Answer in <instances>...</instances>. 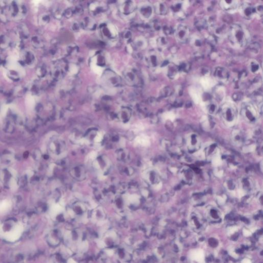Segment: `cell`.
<instances>
[{"label":"cell","instance_id":"cell-5","mask_svg":"<svg viewBox=\"0 0 263 263\" xmlns=\"http://www.w3.org/2000/svg\"><path fill=\"white\" fill-rule=\"evenodd\" d=\"M170 10L173 16L176 19L181 20L186 17L185 4L183 1H178L174 2L171 6Z\"/></svg>","mask_w":263,"mask_h":263},{"label":"cell","instance_id":"cell-27","mask_svg":"<svg viewBox=\"0 0 263 263\" xmlns=\"http://www.w3.org/2000/svg\"><path fill=\"white\" fill-rule=\"evenodd\" d=\"M108 28L109 29L110 31L111 32V34H112L113 36H116V35H117V29H116V27L113 24H109L108 25Z\"/></svg>","mask_w":263,"mask_h":263},{"label":"cell","instance_id":"cell-13","mask_svg":"<svg viewBox=\"0 0 263 263\" xmlns=\"http://www.w3.org/2000/svg\"><path fill=\"white\" fill-rule=\"evenodd\" d=\"M155 10L158 14L164 16L167 14L168 12V8L165 3L163 2H159L156 4Z\"/></svg>","mask_w":263,"mask_h":263},{"label":"cell","instance_id":"cell-8","mask_svg":"<svg viewBox=\"0 0 263 263\" xmlns=\"http://www.w3.org/2000/svg\"><path fill=\"white\" fill-rule=\"evenodd\" d=\"M221 9L227 13H233L236 11L240 6L239 2L235 0H223L220 2Z\"/></svg>","mask_w":263,"mask_h":263},{"label":"cell","instance_id":"cell-15","mask_svg":"<svg viewBox=\"0 0 263 263\" xmlns=\"http://www.w3.org/2000/svg\"><path fill=\"white\" fill-rule=\"evenodd\" d=\"M190 44L194 48H200L202 45V40L199 36L194 35L190 38Z\"/></svg>","mask_w":263,"mask_h":263},{"label":"cell","instance_id":"cell-4","mask_svg":"<svg viewBox=\"0 0 263 263\" xmlns=\"http://www.w3.org/2000/svg\"><path fill=\"white\" fill-rule=\"evenodd\" d=\"M190 33V28L184 24H179L177 25L174 30L175 37L180 43H185L187 42L189 39Z\"/></svg>","mask_w":263,"mask_h":263},{"label":"cell","instance_id":"cell-3","mask_svg":"<svg viewBox=\"0 0 263 263\" xmlns=\"http://www.w3.org/2000/svg\"><path fill=\"white\" fill-rule=\"evenodd\" d=\"M221 116L224 120L228 123H231L237 118V109L235 106L231 103H226L221 106Z\"/></svg>","mask_w":263,"mask_h":263},{"label":"cell","instance_id":"cell-21","mask_svg":"<svg viewBox=\"0 0 263 263\" xmlns=\"http://www.w3.org/2000/svg\"><path fill=\"white\" fill-rule=\"evenodd\" d=\"M198 140L197 136L193 134V135H192L191 137L189 139V143L190 145V146H194V149H195V148H196V145H198Z\"/></svg>","mask_w":263,"mask_h":263},{"label":"cell","instance_id":"cell-29","mask_svg":"<svg viewBox=\"0 0 263 263\" xmlns=\"http://www.w3.org/2000/svg\"><path fill=\"white\" fill-rule=\"evenodd\" d=\"M67 263H76V261H74L73 260H72V259H70V260L68 261H67Z\"/></svg>","mask_w":263,"mask_h":263},{"label":"cell","instance_id":"cell-12","mask_svg":"<svg viewBox=\"0 0 263 263\" xmlns=\"http://www.w3.org/2000/svg\"><path fill=\"white\" fill-rule=\"evenodd\" d=\"M218 105L214 100H210L207 105V110L210 114H215L218 111Z\"/></svg>","mask_w":263,"mask_h":263},{"label":"cell","instance_id":"cell-25","mask_svg":"<svg viewBox=\"0 0 263 263\" xmlns=\"http://www.w3.org/2000/svg\"><path fill=\"white\" fill-rule=\"evenodd\" d=\"M78 72V69L75 64H71L70 66V74L71 75H75Z\"/></svg>","mask_w":263,"mask_h":263},{"label":"cell","instance_id":"cell-1","mask_svg":"<svg viewBox=\"0 0 263 263\" xmlns=\"http://www.w3.org/2000/svg\"><path fill=\"white\" fill-rule=\"evenodd\" d=\"M229 42L233 46L242 48L250 42L251 35L245 26L240 23L234 24L228 31Z\"/></svg>","mask_w":263,"mask_h":263},{"label":"cell","instance_id":"cell-24","mask_svg":"<svg viewBox=\"0 0 263 263\" xmlns=\"http://www.w3.org/2000/svg\"><path fill=\"white\" fill-rule=\"evenodd\" d=\"M254 7V10L255 14H257L260 17H261L263 15V7L262 4H257Z\"/></svg>","mask_w":263,"mask_h":263},{"label":"cell","instance_id":"cell-20","mask_svg":"<svg viewBox=\"0 0 263 263\" xmlns=\"http://www.w3.org/2000/svg\"><path fill=\"white\" fill-rule=\"evenodd\" d=\"M173 91L172 89L169 86H167V87H164V89H162L161 91V96L163 97H168L172 95Z\"/></svg>","mask_w":263,"mask_h":263},{"label":"cell","instance_id":"cell-17","mask_svg":"<svg viewBox=\"0 0 263 263\" xmlns=\"http://www.w3.org/2000/svg\"><path fill=\"white\" fill-rule=\"evenodd\" d=\"M168 41L165 36H161L159 37L157 40L155 41V44L158 45L159 47L161 48H165L168 45Z\"/></svg>","mask_w":263,"mask_h":263},{"label":"cell","instance_id":"cell-7","mask_svg":"<svg viewBox=\"0 0 263 263\" xmlns=\"http://www.w3.org/2000/svg\"><path fill=\"white\" fill-rule=\"evenodd\" d=\"M239 10L241 16L246 20L251 19L255 14L254 7L248 2H244L240 5Z\"/></svg>","mask_w":263,"mask_h":263},{"label":"cell","instance_id":"cell-19","mask_svg":"<svg viewBox=\"0 0 263 263\" xmlns=\"http://www.w3.org/2000/svg\"><path fill=\"white\" fill-rule=\"evenodd\" d=\"M190 67H191V66H190V63L188 62H186V61H184V62H181L179 66H178L179 72L184 73H188L190 70Z\"/></svg>","mask_w":263,"mask_h":263},{"label":"cell","instance_id":"cell-16","mask_svg":"<svg viewBox=\"0 0 263 263\" xmlns=\"http://www.w3.org/2000/svg\"><path fill=\"white\" fill-rule=\"evenodd\" d=\"M96 62L97 58L95 57L94 58H93L92 59V62L90 63V67L95 73L99 75H101L102 73L103 69L102 67L97 66Z\"/></svg>","mask_w":263,"mask_h":263},{"label":"cell","instance_id":"cell-22","mask_svg":"<svg viewBox=\"0 0 263 263\" xmlns=\"http://www.w3.org/2000/svg\"><path fill=\"white\" fill-rule=\"evenodd\" d=\"M224 90H223L221 87H217L214 90V95L218 99H221L224 96Z\"/></svg>","mask_w":263,"mask_h":263},{"label":"cell","instance_id":"cell-26","mask_svg":"<svg viewBox=\"0 0 263 263\" xmlns=\"http://www.w3.org/2000/svg\"><path fill=\"white\" fill-rule=\"evenodd\" d=\"M174 30H173L171 27L170 26H165L164 29V31L165 34L167 35H170L172 34H174Z\"/></svg>","mask_w":263,"mask_h":263},{"label":"cell","instance_id":"cell-11","mask_svg":"<svg viewBox=\"0 0 263 263\" xmlns=\"http://www.w3.org/2000/svg\"><path fill=\"white\" fill-rule=\"evenodd\" d=\"M209 220L213 222L220 221L221 219V215L218 209L214 208H210L208 212Z\"/></svg>","mask_w":263,"mask_h":263},{"label":"cell","instance_id":"cell-10","mask_svg":"<svg viewBox=\"0 0 263 263\" xmlns=\"http://www.w3.org/2000/svg\"><path fill=\"white\" fill-rule=\"evenodd\" d=\"M179 73L177 66H176L174 64H170L168 66L167 76L170 79H175Z\"/></svg>","mask_w":263,"mask_h":263},{"label":"cell","instance_id":"cell-14","mask_svg":"<svg viewBox=\"0 0 263 263\" xmlns=\"http://www.w3.org/2000/svg\"><path fill=\"white\" fill-rule=\"evenodd\" d=\"M191 259L194 263H202L204 261V254L201 251L196 250L192 253Z\"/></svg>","mask_w":263,"mask_h":263},{"label":"cell","instance_id":"cell-18","mask_svg":"<svg viewBox=\"0 0 263 263\" xmlns=\"http://www.w3.org/2000/svg\"><path fill=\"white\" fill-rule=\"evenodd\" d=\"M249 69L252 73H257L260 71V65L257 61H251L249 65Z\"/></svg>","mask_w":263,"mask_h":263},{"label":"cell","instance_id":"cell-6","mask_svg":"<svg viewBox=\"0 0 263 263\" xmlns=\"http://www.w3.org/2000/svg\"><path fill=\"white\" fill-rule=\"evenodd\" d=\"M190 224L192 229L196 232H200L205 227V221L200 214L193 213L190 219Z\"/></svg>","mask_w":263,"mask_h":263},{"label":"cell","instance_id":"cell-2","mask_svg":"<svg viewBox=\"0 0 263 263\" xmlns=\"http://www.w3.org/2000/svg\"><path fill=\"white\" fill-rule=\"evenodd\" d=\"M241 115L246 122H254L257 118V113L255 106L252 103L244 102L241 105Z\"/></svg>","mask_w":263,"mask_h":263},{"label":"cell","instance_id":"cell-28","mask_svg":"<svg viewBox=\"0 0 263 263\" xmlns=\"http://www.w3.org/2000/svg\"><path fill=\"white\" fill-rule=\"evenodd\" d=\"M241 97H242V94L240 93L234 94L232 96L233 99L234 100H235V101H237V100H240V99H241Z\"/></svg>","mask_w":263,"mask_h":263},{"label":"cell","instance_id":"cell-9","mask_svg":"<svg viewBox=\"0 0 263 263\" xmlns=\"http://www.w3.org/2000/svg\"><path fill=\"white\" fill-rule=\"evenodd\" d=\"M213 76L218 81L225 82L229 79V73L228 70L222 66H217L214 69Z\"/></svg>","mask_w":263,"mask_h":263},{"label":"cell","instance_id":"cell-23","mask_svg":"<svg viewBox=\"0 0 263 263\" xmlns=\"http://www.w3.org/2000/svg\"><path fill=\"white\" fill-rule=\"evenodd\" d=\"M249 50L253 53L257 54L260 51V44L257 43H253L249 46Z\"/></svg>","mask_w":263,"mask_h":263}]
</instances>
